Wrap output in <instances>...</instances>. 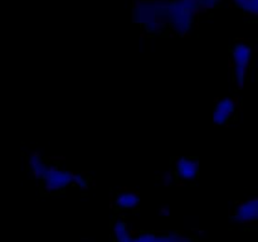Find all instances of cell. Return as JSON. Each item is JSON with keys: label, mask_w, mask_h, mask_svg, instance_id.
Instances as JSON below:
<instances>
[{"label": "cell", "mask_w": 258, "mask_h": 242, "mask_svg": "<svg viewBox=\"0 0 258 242\" xmlns=\"http://www.w3.org/2000/svg\"><path fill=\"white\" fill-rule=\"evenodd\" d=\"M163 183L164 186L168 187L170 186L171 183H174V175L171 173H165V175L163 176Z\"/></svg>", "instance_id": "30bf717a"}, {"label": "cell", "mask_w": 258, "mask_h": 242, "mask_svg": "<svg viewBox=\"0 0 258 242\" xmlns=\"http://www.w3.org/2000/svg\"><path fill=\"white\" fill-rule=\"evenodd\" d=\"M239 98H223L219 100L213 111V123L216 125L229 126V121L236 115Z\"/></svg>", "instance_id": "7a4b0ae2"}, {"label": "cell", "mask_w": 258, "mask_h": 242, "mask_svg": "<svg viewBox=\"0 0 258 242\" xmlns=\"http://www.w3.org/2000/svg\"><path fill=\"white\" fill-rule=\"evenodd\" d=\"M176 186L184 187V186H185V180H183V179H179V180L176 182Z\"/></svg>", "instance_id": "7c38bea8"}, {"label": "cell", "mask_w": 258, "mask_h": 242, "mask_svg": "<svg viewBox=\"0 0 258 242\" xmlns=\"http://www.w3.org/2000/svg\"><path fill=\"white\" fill-rule=\"evenodd\" d=\"M48 164H49V161L42 159L39 163H37L35 165H33L32 168H30L32 169V175L35 180L42 182L43 179H44V176L47 175L48 171Z\"/></svg>", "instance_id": "52a82bcc"}, {"label": "cell", "mask_w": 258, "mask_h": 242, "mask_svg": "<svg viewBox=\"0 0 258 242\" xmlns=\"http://www.w3.org/2000/svg\"><path fill=\"white\" fill-rule=\"evenodd\" d=\"M176 175L183 180H191L199 174V160L191 158L176 159Z\"/></svg>", "instance_id": "277c9868"}, {"label": "cell", "mask_w": 258, "mask_h": 242, "mask_svg": "<svg viewBox=\"0 0 258 242\" xmlns=\"http://www.w3.org/2000/svg\"><path fill=\"white\" fill-rule=\"evenodd\" d=\"M72 179H71V171L60 170L59 166L54 163L48 164L47 175L42 180L43 189L47 193H53V192L60 191L70 186Z\"/></svg>", "instance_id": "6da1fadb"}, {"label": "cell", "mask_w": 258, "mask_h": 242, "mask_svg": "<svg viewBox=\"0 0 258 242\" xmlns=\"http://www.w3.org/2000/svg\"><path fill=\"white\" fill-rule=\"evenodd\" d=\"M159 213H160L161 216L169 217L170 216V209H169L168 206H163V207H160V209H159Z\"/></svg>", "instance_id": "8fae6325"}, {"label": "cell", "mask_w": 258, "mask_h": 242, "mask_svg": "<svg viewBox=\"0 0 258 242\" xmlns=\"http://www.w3.org/2000/svg\"><path fill=\"white\" fill-rule=\"evenodd\" d=\"M140 202V193L138 191H130V193H120L116 198L115 204L117 208L133 209Z\"/></svg>", "instance_id": "8992f818"}, {"label": "cell", "mask_w": 258, "mask_h": 242, "mask_svg": "<svg viewBox=\"0 0 258 242\" xmlns=\"http://www.w3.org/2000/svg\"><path fill=\"white\" fill-rule=\"evenodd\" d=\"M42 159H43V156H42V154L39 153V151H33V153L29 155V160H28V164H29V166L32 168L33 165H35L37 163H39Z\"/></svg>", "instance_id": "9c48e42d"}, {"label": "cell", "mask_w": 258, "mask_h": 242, "mask_svg": "<svg viewBox=\"0 0 258 242\" xmlns=\"http://www.w3.org/2000/svg\"><path fill=\"white\" fill-rule=\"evenodd\" d=\"M251 54V45L247 44V43L237 42L233 50H232V62H233V66H246V67H249Z\"/></svg>", "instance_id": "5b68a950"}, {"label": "cell", "mask_w": 258, "mask_h": 242, "mask_svg": "<svg viewBox=\"0 0 258 242\" xmlns=\"http://www.w3.org/2000/svg\"><path fill=\"white\" fill-rule=\"evenodd\" d=\"M127 224L123 221H117L115 222V226H113V236H115L116 242L120 241L121 238H123L125 236H127Z\"/></svg>", "instance_id": "ba28073f"}, {"label": "cell", "mask_w": 258, "mask_h": 242, "mask_svg": "<svg viewBox=\"0 0 258 242\" xmlns=\"http://www.w3.org/2000/svg\"><path fill=\"white\" fill-rule=\"evenodd\" d=\"M234 217L244 226H256L258 219V198H252L246 202H239Z\"/></svg>", "instance_id": "3957f363"}]
</instances>
